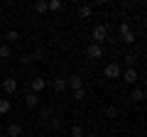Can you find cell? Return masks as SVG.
Segmentation results:
<instances>
[{"mask_svg":"<svg viewBox=\"0 0 147 137\" xmlns=\"http://www.w3.org/2000/svg\"><path fill=\"white\" fill-rule=\"evenodd\" d=\"M91 39H93V44H100V47H103V42H108V27H105V25L93 27V32H91Z\"/></svg>","mask_w":147,"mask_h":137,"instance_id":"obj_1","label":"cell"},{"mask_svg":"<svg viewBox=\"0 0 147 137\" xmlns=\"http://www.w3.org/2000/svg\"><path fill=\"white\" fill-rule=\"evenodd\" d=\"M47 88V79H42V76H32L30 79V93H42V91Z\"/></svg>","mask_w":147,"mask_h":137,"instance_id":"obj_2","label":"cell"},{"mask_svg":"<svg viewBox=\"0 0 147 137\" xmlns=\"http://www.w3.org/2000/svg\"><path fill=\"white\" fill-rule=\"evenodd\" d=\"M47 86H52L54 93H64V91L69 88V86H66V79H64V76H54L52 81H47Z\"/></svg>","mask_w":147,"mask_h":137,"instance_id":"obj_3","label":"cell"},{"mask_svg":"<svg viewBox=\"0 0 147 137\" xmlns=\"http://www.w3.org/2000/svg\"><path fill=\"white\" fill-rule=\"evenodd\" d=\"M103 74H105V79H120V74H123V68L118 66L115 61H110V64H105V68H103Z\"/></svg>","mask_w":147,"mask_h":137,"instance_id":"obj_4","label":"cell"},{"mask_svg":"<svg viewBox=\"0 0 147 137\" xmlns=\"http://www.w3.org/2000/svg\"><path fill=\"white\" fill-rule=\"evenodd\" d=\"M120 79L125 81L127 86H132V83H137V81H140V74H137L135 68H125V71L120 74Z\"/></svg>","mask_w":147,"mask_h":137,"instance_id":"obj_5","label":"cell"},{"mask_svg":"<svg viewBox=\"0 0 147 137\" xmlns=\"http://www.w3.org/2000/svg\"><path fill=\"white\" fill-rule=\"evenodd\" d=\"M86 54H88V59H93V61H96V59L103 56V47H100V44H93V42H91V44H88V49H86Z\"/></svg>","mask_w":147,"mask_h":137,"instance_id":"obj_6","label":"cell"},{"mask_svg":"<svg viewBox=\"0 0 147 137\" xmlns=\"http://www.w3.org/2000/svg\"><path fill=\"white\" fill-rule=\"evenodd\" d=\"M66 86H69L71 91H79V88H84V79L76 74V76H71V79H66Z\"/></svg>","mask_w":147,"mask_h":137,"instance_id":"obj_7","label":"cell"},{"mask_svg":"<svg viewBox=\"0 0 147 137\" xmlns=\"http://www.w3.org/2000/svg\"><path fill=\"white\" fill-rule=\"evenodd\" d=\"M3 91H5L7 95H12L17 91V81L15 79H3Z\"/></svg>","mask_w":147,"mask_h":137,"instance_id":"obj_8","label":"cell"},{"mask_svg":"<svg viewBox=\"0 0 147 137\" xmlns=\"http://www.w3.org/2000/svg\"><path fill=\"white\" fill-rule=\"evenodd\" d=\"M22 135V125L20 122H10L7 125V137H20Z\"/></svg>","mask_w":147,"mask_h":137,"instance_id":"obj_9","label":"cell"},{"mask_svg":"<svg viewBox=\"0 0 147 137\" xmlns=\"http://www.w3.org/2000/svg\"><path fill=\"white\" fill-rule=\"evenodd\" d=\"M25 105L27 108H37V105H39V95H37V93H27L25 95Z\"/></svg>","mask_w":147,"mask_h":137,"instance_id":"obj_10","label":"cell"},{"mask_svg":"<svg viewBox=\"0 0 147 137\" xmlns=\"http://www.w3.org/2000/svg\"><path fill=\"white\" fill-rule=\"evenodd\" d=\"M3 39H5V44H10V47H12V44L20 42V34H17L15 30H10V32H5V37H3Z\"/></svg>","mask_w":147,"mask_h":137,"instance_id":"obj_11","label":"cell"},{"mask_svg":"<svg viewBox=\"0 0 147 137\" xmlns=\"http://www.w3.org/2000/svg\"><path fill=\"white\" fill-rule=\"evenodd\" d=\"M130 100H132V103H142V100H145V91H142V88H132Z\"/></svg>","mask_w":147,"mask_h":137,"instance_id":"obj_12","label":"cell"},{"mask_svg":"<svg viewBox=\"0 0 147 137\" xmlns=\"http://www.w3.org/2000/svg\"><path fill=\"white\" fill-rule=\"evenodd\" d=\"M10 110H12V103H10V98H0V115H7Z\"/></svg>","mask_w":147,"mask_h":137,"instance_id":"obj_13","label":"cell"},{"mask_svg":"<svg viewBox=\"0 0 147 137\" xmlns=\"http://www.w3.org/2000/svg\"><path fill=\"white\" fill-rule=\"evenodd\" d=\"M12 54H15V49L10 44H0V59H10Z\"/></svg>","mask_w":147,"mask_h":137,"instance_id":"obj_14","label":"cell"},{"mask_svg":"<svg viewBox=\"0 0 147 137\" xmlns=\"http://www.w3.org/2000/svg\"><path fill=\"white\" fill-rule=\"evenodd\" d=\"M91 15H93V7H91V5H81L79 7V17H81V20H88Z\"/></svg>","mask_w":147,"mask_h":137,"instance_id":"obj_15","label":"cell"},{"mask_svg":"<svg viewBox=\"0 0 147 137\" xmlns=\"http://www.w3.org/2000/svg\"><path fill=\"white\" fill-rule=\"evenodd\" d=\"M120 42H123V44H127V47H132V44H135V32H127V34H123Z\"/></svg>","mask_w":147,"mask_h":137,"instance_id":"obj_16","label":"cell"},{"mask_svg":"<svg viewBox=\"0 0 147 137\" xmlns=\"http://www.w3.org/2000/svg\"><path fill=\"white\" fill-rule=\"evenodd\" d=\"M34 12L37 15H44V12H47V3H44V0H37L34 3Z\"/></svg>","mask_w":147,"mask_h":137,"instance_id":"obj_17","label":"cell"},{"mask_svg":"<svg viewBox=\"0 0 147 137\" xmlns=\"http://www.w3.org/2000/svg\"><path fill=\"white\" fill-rule=\"evenodd\" d=\"M123 59H125V66H127V68H135V61H137L135 54H125Z\"/></svg>","mask_w":147,"mask_h":137,"instance_id":"obj_18","label":"cell"},{"mask_svg":"<svg viewBox=\"0 0 147 137\" xmlns=\"http://www.w3.org/2000/svg\"><path fill=\"white\" fill-rule=\"evenodd\" d=\"M47 10H52V12L61 10V3H59V0H49V3H47Z\"/></svg>","mask_w":147,"mask_h":137,"instance_id":"obj_19","label":"cell"},{"mask_svg":"<svg viewBox=\"0 0 147 137\" xmlns=\"http://www.w3.org/2000/svg\"><path fill=\"white\" fill-rule=\"evenodd\" d=\"M118 32H120V37H123V34H127V32H132L130 22H120V27H118Z\"/></svg>","mask_w":147,"mask_h":137,"instance_id":"obj_20","label":"cell"},{"mask_svg":"<svg viewBox=\"0 0 147 137\" xmlns=\"http://www.w3.org/2000/svg\"><path fill=\"white\" fill-rule=\"evenodd\" d=\"M86 135V132H84V127H81V125H74L71 127V137H84Z\"/></svg>","mask_w":147,"mask_h":137,"instance_id":"obj_21","label":"cell"},{"mask_svg":"<svg viewBox=\"0 0 147 137\" xmlns=\"http://www.w3.org/2000/svg\"><path fill=\"white\" fill-rule=\"evenodd\" d=\"M86 98V88H79V91H74V100H84Z\"/></svg>","mask_w":147,"mask_h":137,"instance_id":"obj_22","label":"cell"},{"mask_svg":"<svg viewBox=\"0 0 147 137\" xmlns=\"http://www.w3.org/2000/svg\"><path fill=\"white\" fill-rule=\"evenodd\" d=\"M47 122H49L52 130H59V127H61V120H59V118H52V120H47Z\"/></svg>","mask_w":147,"mask_h":137,"instance_id":"obj_23","label":"cell"},{"mask_svg":"<svg viewBox=\"0 0 147 137\" xmlns=\"http://www.w3.org/2000/svg\"><path fill=\"white\" fill-rule=\"evenodd\" d=\"M105 115H108V118H118V108L108 105V108H105Z\"/></svg>","mask_w":147,"mask_h":137,"instance_id":"obj_24","label":"cell"},{"mask_svg":"<svg viewBox=\"0 0 147 137\" xmlns=\"http://www.w3.org/2000/svg\"><path fill=\"white\" fill-rule=\"evenodd\" d=\"M84 137H98V135H93V132H88V135H84Z\"/></svg>","mask_w":147,"mask_h":137,"instance_id":"obj_25","label":"cell"}]
</instances>
